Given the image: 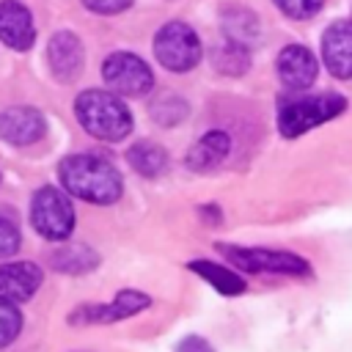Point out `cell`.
Masks as SVG:
<instances>
[{
  "instance_id": "6da1fadb",
  "label": "cell",
  "mask_w": 352,
  "mask_h": 352,
  "mask_svg": "<svg viewBox=\"0 0 352 352\" xmlns=\"http://www.w3.org/2000/svg\"><path fill=\"white\" fill-rule=\"evenodd\" d=\"M58 173L66 192L88 204H113L124 190L118 170L96 154H72L60 162Z\"/></svg>"
},
{
  "instance_id": "7a4b0ae2",
  "label": "cell",
  "mask_w": 352,
  "mask_h": 352,
  "mask_svg": "<svg viewBox=\"0 0 352 352\" xmlns=\"http://www.w3.org/2000/svg\"><path fill=\"white\" fill-rule=\"evenodd\" d=\"M74 116L80 126L99 140L116 143L132 132V116L113 91H99V88L82 91L74 99Z\"/></svg>"
},
{
  "instance_id": "3957f363",
  "label": "cell",
  "mask_w": 352,
  "mask_h": 352,
  "mask_svg": "<svg viewBox=\"0 0 352 352\" xmlns=\"http://www.w3.org/2000/svg\"><path fill=\"white\" fill-rule=\"evenodd\" d=\"M346 110V99L338 94H316V96H305V99H294L286 102L278 113V129L283 138H297L330 118H336L338 113Z\"/></svg>"
},
{
  "instance_id": "277c9868",
  "label": "cell",
  "mask_w": 352,
  "mask_h": 352,
  "mask_svg": "<svg viewBox=\"0 0 352 352\" xmlns=\"http://www.w3.org/2000/svg\"><path fill=\"white\" fill-rule=\"evenodd\" d=\"M154 55L168 72H190L201 58L198 33L184 22H165L154 36Z\"/></svg>"
},
{
  "instance_id": "5b68a950",
  "label": "cell",
  "mask_w": 352,
  "mask_h": 352,
  "mask_svg": "<svg viewBox=\"0 0 352 352\" xmlns=\"http://www.w3.org/2000/svg\"><path fill=\"white\" fill-rule=\"evenodd\" d=\"M30 223L44 239H52V242L66 239L74 228L72 201L55 187L36 190V195L30 201Z\"/></svg>"
},
{
  "instance_id": "8992f818",
  "label": "cell",
  "mask_w": 352,
  "mask_h": 352,
  "mask_svg": "<svg viewBox=\"0 0 352 352\" xmlns=\"http://www.w3.org/2000/svg\"><path fill=\"white\" fill-rule=\"evenodd\" d=\"M102 77L110 91L121 96H146L154 88L151 69L132 52H113L102 66Z\"/></svg>"
},
{
  "instance_id": "52a82bcc",
  "label": "cell",
  "mask_w": 352,
  "mask_h": 352,
  "mask_svg": "<svg viewBox=\"0 0 352 352\" xmlns=\"http://www.w3.org/2000/svg\"><path fill=\"white\" fill-rule=\"evenodd\" d=\"M220 253L231 264H236L239 270H248V272H280V275H305L308 272V261L305 258H300L294 253H283V250L220 245Z\"/></svg>"
},
{
  "instance_id": "ba28073f",
  "label": "cell",
  "mask_w": 352,
  "mask_h": 352,
  "mask_svg": "<svg viewBox=\"0 0 352 352\" xmlns=\"http://www.w3.org/2000/svg\"><path fill=\"white\" fill-rule=\"evenodd\" d=\"M148 302H151L148 294L135 292V289H124V292L116 294L113 302H104V305H80L69 316V322L72 324H96V322L99 324H107V322H118V319H126V316L143 311Z\"/></svg>"
},
{
  "instance_id": "9c48e42d",
  "label": "cell",
  "mask_w": 352,
  "mask_h": 352,
  "mask_svg": "<svg viewBox=\"0 0 352 352\" xmlns=\"http://www.w3.org/2000/svg\"><path fill=\"white\" fill-rule=\"evenodd\" d=\"M322 58L333 77H352V19L333 22L322 36Z\"/></svg>"
},
{
  "instance_id": "30bf717a",
  "label": "cell",
  "mask_w": 352,
  "mask_h": 352,
  "mask_svg": "<svg viewBox=\"0 0 352 352\" xmlns=\"http://www.w3.org/2000/svg\"><path fill=\"white\" fill-rule=\"evenodd\" d=\"M47 124L36 107H8L0 113V138L14 146H30L44 135Z\"/></svg>"
},
{
  "instance_id": "8fae6325",
  "label": "cell",
  "mask_w": 352,
  "mask_h": 352,
  "mask_svg": "<svg viewBox=\"0 0 352 352\" xmlns=\"http://www.w3.org/2000/svg\"><path fill=\"white\" fill-rule=\"evenodd\" d=\"M278 77L289 91H305L316 80V58L302 44H289L278 55Z\"/></svg>"
},
{
  "instance_id": "7c38bea8",
  "label": "cell",
  "mask_w": 352,
  "mask_h": 352,
  "mask_svg": "<svg viewBox=\"0 0 352 352\" xmlns=\"http://www.w3.org/2000/svg\"><path fill=\"white\" fill-rule=\"evenodd\" d=\"M47 55H50V66H52V74L60 80V82H72L80 77L82 72V44L74 33L69 30H60L50 38V47H47Z\"/></svg>"
},
{
  "instance_id": "4fadbf2b",
  "label": "cell",
  "mask_w": 352,
  "mask_h": 352,
  "mask_svg": "<svg viewBox=\"0 0 352 352\" xmlns=\"http://www.w3.org/2000/svg\"><path fill=\"white\" fill-rule=\"evenodd\" d=\"M0 38L11 50H19V52L33 44V38H36L33 16L22 3H16V0L0 3Z\"/></svg>"
},
{
  "instance_id": "5bb4252c",
  "label": "cell",
  "mask_w": 352,
  "mask_h": 352,
  "mask_svg": "<svg viewBox=\"0 0 352 352\" xmlns=\"http://www.w3.org/2000/svg\"><path fill=\"white\" fill-rule=\"evenodd\" d=\"M41 286V270L30 261L0 264V297L11 302L30 300Z\"/></svg>"
},
{
  "instance_id": "9a60e30c",
  "label": "cell",
  "mask_w": 352,
  "mask_h": 352,
  "mask_svg": "<svg viewBox=\"0 0 352 352\" xmlns=\"http://www.w3.org/2000/svg\"><path fill=\"white\" fill-rule=\"evenodd\" d=\"M228 148H231V140H228V135L226 132H220V129H209L198 143H192V148L187 151V168L190 170H212V168H217L223 160H226V154H228Z\"/></svg>"
},
{
  "instance_id": "2e32d148",
  "label": "cell",
  "mask_w": 352,
  "mask_h": 352,
  "mask_svg": "<svg viewBox=\"0 0 352 352\" xmlns=\"http://www.w3.org/2000/svg\"><path fill=\"white\" fill-rule=\"evenodd\" d=\"M223 33L228 41L250 50L261 38V25L253 11H248L242 6H228V8H223Z\"/></svg>"
},
{
  "instance_id": "e0dca14e",
  "label": "cell",
  "mask_w": 352,
  "mask_h": 352,
  "mask_svg": "<svg viewBox=\"0 0 352 352\" xmlns=\"http://www.w3.org/2000/svg\"><path fill=\"white\" fill-rule=\"evenodd\" d=\"M126 160H129V165H132L140 176H148V179L160 176V173L168 168V154H165V148L157 146V143H151V140L135 143V146L126 151Z\"/></svg>"
},
{
  "instance_id": "ac0fdd59",
  "label": "cell",
  "mask_w": 352,
  "mask_h": 352,
  "mask_svg": "<svg viewBox=\"0 0 352 352\" xmlns=\"http://www.w3.org/2000/svg\"><path fill=\"white\" fill-rule=\"evenodd\" d=\"M190 270L198 272L201 278H206V280H209L217 292H223V294H242V292H245V280H242L236 272H231L228 267H223V264L198 258V261H190Z\"/></svg>"
},
{
  "instance_id": "d6986e66",
  "label": "cell",
  "mask_w": 352,
  "mask_h": 352,
  "mask_svg": "<svg viewBox=\"0 0 352 352\" xmlns=\"http://www.w3.org/2000/svg\"><path fill=\"white\" fill-rule=\"evenodd\" d=\"M96 253L85 245H60L55 253H52V267L60 270V272H88L96 267Z\"/></svg>"
},
{
  "instance_id": "ffe728a7",
  "label": "cell",
  "mask_w": 352,
  "mask_h": 352,
  "mask_svg": "<svg viewBox=\"0 0 352 352\" xmlns=\"http://www.w3.org/2000/svg\"><path fill=\"white\" fill-rule=\"evenodd\" d=\"M212 63L223 74H242L250 66V55H248V47H239L234 41H226V44H220V47L212 50Z\"/></svg>"
},
{
  "instance_id": "44dd1931",
  "label": "cell",
  "mask_w": 352,
  "mask_h": 352,
  "mask_svg": "<svg viewBox=\"0 0 352 352\" xmlns=\"http://www.w3.org/2000/svg\"><path fill=\"white\" fill-rule=\"evenodd\" d=\"M19 327H22L19 311L14 308L11 300H3V297H0V349L8 346V344L19 336Z\"/></svg>"
},
{
  "instance_id": "7402d4cb",
  "label": "cell",
  "mask_w": 352,
  "mask_h": 352,
  "mask_svg": "<svg viewBox=\"0 0 352 352\" xmlns=\"http://www.w3.org/2000/svg\"><path fill=\"white\" fill-rule=\"evenodd\" d=\"M324 0H275V6L292 19H308L322 8Z\"/></svg>"
},
{
  "instance_id": "603a6c76",
  "label": "cell",
  "mask_w": 352,
  "mask_h": 352,
  "mask_svg": "<svg viewBox=\"0 0 352 352\" xmlns=\"http://www.w3.org/2000/svg\"><path fill=\"white\" fill-rule=\"evenodd\" d=\"M19 250V231L11 220L0 217V258H8Z\"/></svg>"
},
{
  "instance_id": "cb8c5ba5",
  "label": "cell",
  "mask_w": 352,
  "mask_h": 352,
  "mask_svg": "<svg viewBox=\"0 0 352 352\" xmlns=\"http://www.w3.org/2000/svg\"><path fill=\"white\" fill-rule=\"evenodd\" d=\"M82 3H85V8H91L96 14H118L132 6V0H82Z\"/></svg>"
},
{
  "instance_id": "d4e9b609",
  "label": "cell",
  "mask_w": 352,
  "mask_h": 352,
  "mask_svg": "<svg viewBox=\"0 0 352 352\" xmlns=\"http://www.w3.org/2000/svg\"><path fill=\"white\" fill-rule=\"evenodd\" d=\"M176 352H214V349L209 346V341H204L198 336H187L176 344Z\"/></svg>"
}]
</instances>
